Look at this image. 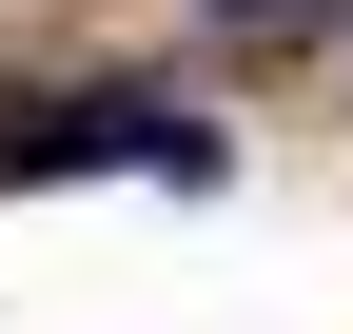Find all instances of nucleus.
<instances>
[{"mask_svg":"<svg viewBox=\"0 0 353 334\" xmlns=\"http://www.w3.org/2000/svg\"><path fill=\"white\" fill-rule=\"evenodd\" d=\"M236 20H275V0H236Z\"/></svg>","mask_w":353,"mask_h":334,"instance_id":"2","label":"nucleus"},{"mask_svg":"<svg viewBox=\"0 0 353 334\" xmlns=\"http://www.w3.org/2000/svg\"><path fill=\"white\" fill-rule=\"evenodd\" d=\"M0 177H176L196 197L216 118H176V99H39V118H0Z\"/></svg>","mask_w":353,"mask_h":334,"instance_id":"1","label":"nucleus"}]
</instances>
